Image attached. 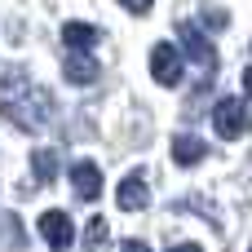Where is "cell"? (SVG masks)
<instances>
[{"instance_id":"cell-5","label":"cell","mask_w":252,"mask_h":252,"mask_svg":"<svg viewBox=\"0 0 252 252\" xmlns=\"http://www.w3.org/2000/svg\"><path fill=\"white\" fill-rule=\"evenodd\" d=\"M40 235H44V244H49L53 252H62V248H71L75 226H71V217H66V213L49 208V213H40Z\"/></svg>"},{"instance_id":"cell-17","label":"cell","mask_w":252,"mask_h":252,"mask_svg":"<svg viewBox=\"0 0 252 252\" xmlns=\"http://www.w3.org/2000/svg\"><path fill=\"white\" fill-rule=\"evenodd\" d=\"M168 252H199V244H177V248H168Z\"/></svg>"},{"instance_id":"cell-2","label":"cell","mask_w":252,"mask_h":252,"mask_svg":"<svg viewBox=\"0 0 252 252\" xmlns=\"http://www.w3.org/2000/svg\"><path fill=\"white\" fill-rule=\"evenodd\" d=\"M213 128H217L226 142L244 137V133H248V106H244L239 97H221V102L213 106Z\"/></svg>"},{"instance_id":"cell-14","label":"cell","mask_w":252,"mask_h":252,"mask_svg":"<svg viewBox=\"0 0 252 252\" xmlns=\"http://www.w3.org/2000/svg\"><path fill=\"white\" fill-rule=\"evenodd\" d=\"M204 18H208V22H213V27H226V9H208V13H204Z\"/></svg>"},{"instance_id":"cell-7","label":"cell","mask_w":252,"mask_h":252,"mask_svg":"<svg viewBox=\"0 0 252 252\" xmlns=\"http://www.w3.org/2000/svg\"><path fill=\"white\" fill-rule=\"evenodd\" d=\"M115 199H120V208H124V213H142V208L151 204V190H146V182H142L137 173H128V177L120 182Z\"/></svg>"},{"instance_id":"cell-6","label":"cell","mask_w":252,"mask_h":252,"mask_svg":"<svg viewBox=\"0 0 252 252\" xmlns=\"http://www.w3.org/2000/svg\"><path fill=\"white\" fill-rule=\"evenodd\" d=\"M71 186H75V195H80L84 204H93V199L102 195V168H97L93 159L71 164Z\"/></svg>"},{"instance_id":"cell-1","label":"cell","mask_w":252,"mask_h":252,"mask_svg":"<svg viewBox=\"0 0 252 252\" xmlns=\"http://www.w3.org/2000/svg\"><path fill=\"white\" fill-rule=\"evenodd\" d=\"M0 115L13 128L35 133V128H44L53 120V97H49V89L31 84V75L9 71V75H0Z\"/></svg>"},{"instance_id":"cell-11","label":"cell","mask_w":252,"mask_h":252,"mask_svg":"<svg viewBox=\"0 0 252 252\" xmlns=\"http://www.w3.org/2000/svg\"><path fill=\"white\" fill-rule=\"evenodd\" d=\"M106 239H111L106 217H93V221L84 226V252H106Z\"/></svg>"},{"instance_id":"cell-15","label":"cell","mask_w":252,"mask_h":252,"mask_svg":"<svg viewBox=\"0 0 252 252\" xmlns=\"http://www.w3.org/2000/svg\"><path fill=\"white\" fill-rule=\"evenodd\" d=\"M124 252H151V248H146L142 239H128V244H124Z\"/></svg>"},{"instance_id":"cell-4","label":"cell","mask_w":252,"mask_h":252,"mask_svg":"<svg viewBox=\"0 0 252 252\" xmlns=\"http://www.w3.org/2000/svg\"><path fill=\"white\" fill-rule=\"evenodd\" d=\"M151 75H155V84H164V89L182 84V49L155 44V49H151Z\"/></svg>"},{"instance_id":"cell-12","label":"cell","mask_w":252,"mask_h":252,"mask_svg":"<svg viewBox=\"0 0 252 252\" xmlns=\"http://www.w3.org/2000/svg\"><path fill=\"white\" fill-rule=\"evenodd\" d=\"M31 168H35V182L49 186V182L58 177V151H35V155H31Z\"/></svg>"},{"instance_id":"cell-3","label":"cell","mask_w":252,"mask_h":252,"mask_svg":"<svg viewBox=\"0 0 252 252\" xmlns=\"http://www.w3.org/2000/svg\"><path fill=\"white\" fill-rule=\"evenodd\" d=\"M177 40H182V49H186V58H190V62H199L208 75L217 71V49L208 44V35H204L195 22H177Z\"/></svg>"},{"instance_id":"cell-13","label":"cell","mask_w":252,"mask_h":252,"mask_svg":"<svg viewBox=\"0 0 252 252\" xmlns=\"http://www.w3.org/2000/svg\"><path fill=\"white\" fill-rule=\"evenodd\" d=\"M120 4H124L128 13H151V4H155V0H120Z\"/></svg>"},{"instance_id":"cell-9","label":"cell","mask_w":252,"mask_h":252,"mask_svg":"<svg viewBox=\"0 0 252 252\" xmlns=\"http://www.w3.org/2000/svg\"><path fill=\"white\" fill-rule=\"evenodd\" d=\"M62 75H66L71 84H93V80H97V62H93L89 53H71V58L62 62Z\"/></svg>"},{"instance_id":"cell-10","label":"cell","mask_w":252,"mask_h":252,"mask_svg":"<svg viewBox=\"0 0 252 252\" xmlns=\"http://www.w3.org/2000/svg\"><path fill=\"white\" fill-rule=\"evenodd\" d=\"M204 155H208V146H204L199 137H190V133H177V137H173V159H177L182 168H190V164H199Z\"/></svg>"},{"instance_id":"cell-16","label":"cell","mask_w":252,"mask_h":252,"mask_svg":"<svg viewBox=\"0 0 252 252\" xmlns=\"http://www.w3.org/2000/svg\"><path fill=\"white\" fill-rule=\"evenodd\" d=\"M244 93H248V97H252V66H248V71H244Z\"/></svg>"},{"instance_id":"cell-8","label":"cell","mask_w":252,"mask_h":252,"mask_svg":"<svg viewBox=\"0 0 252 252\" xmlns=\"http://www.w3.org/2000/svg\"><path fill=\"white\" fill-rule=\"evenodd\" d=\"M97 35H102V31H97V27H89V22H66V27H62V44H66L71 53L93 49V44H97Z\"/></svg>"}]
</instances>
